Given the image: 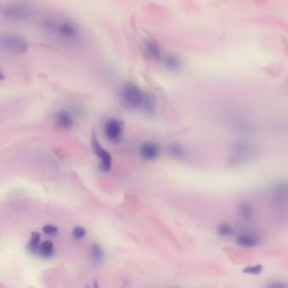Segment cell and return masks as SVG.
Returning <instances> with one entry per match:
<instances>
[{"label": "cell", "instance_id": "1", "mask_svg": "<svg viewBox=\"0 0 288 288\" xmlns=\"http://www.w3.org/2000/svg\"><path fill=\"white\" fill-rule=\"evenodd\" d=\"M44 28L49 33L63 39L75 41L79 37L78 29L70 22L48 19L44 21Z\"/></svg>", "mask_w": 288, "mask_h": 288}, {"label": "cell", "instance_id": "2", "mask_svg": "<svg viewBox=\"0 0 288 288\" xmlns=\"http://www.w3.org/2000/svg\"><path fill=\"white\" fill-rule=\"evenodd\" d=\"M145 93L136 85L129 83L121 90V102L125 108L129 109L141 108Z\"/></svg>", "mask_w": 288, "mask_h": 288}, {"label": "cell", "instance_id": "3", "mask_svg": "<svg viewBox=\"0 0 288 288\" xmlns=\"http://www.w3.org/2000/svg\"><path fill=\"white\" fill-rule=\"evenodd\" d=\"M0 46L4 51L16 55L25 54L28 48L27 41L24 38L9 34L1 36Z\"/></svg>", "mask_w": 288, "mask_h": 288}, {"label": "cell", "instance_id": "4", "mask_svg": "<svg viewBox=\"0 0 288 288\" xmlns=\"http://www.w3.org/2000/svg\"><path fill=\"white\" fill-rule=\"evenodd\" d=\"M1 13L3 17L11 21H24L29 18L32 10L29 7L21 4H10L3 7Z\"/></svg>", "mask_w": 288, "mask_h": 288}, {"label": "cell", "instance_id": "5", "mask_svg": "<svg viewBox=\"0 0 288 288\" xmlns=\"http://www.w3.org/2000/svg\"><path fill=\"white\" fill-rule=\"evenodd\" d=\"M91 147L94 153L96 154L101 160V166H100L101 170L102 172L110 171L112 168V162H113L112 156L108 150H106L102 147V144H100L99 141L94 134L91 137Z\"/></svg>", "mask_w": 288, "mask_h": 288}, {"label": "cell", "instance_id": "6", "mask_svg": "<svg viewBox=\"0 0 288 288\" xmlns=\"http://www.w3.org/2000/svg\"><path fill=\"white\" fill-rule=\"evenodd\" d=\"M123 132V123L117 119H110L106 123L105 135L111 141H116L120 138Z\"/></svg>", "mask_w": 288, "mask_h": 288}, {"label": "cell", "instance_id": "7", "mask_svg": "<svg viewBox=\"0 0 288 288\" xmlns=\"http://www.w3.org/2000/svg\"><path fill=\"white\" fill-rule=\"evenodd\" d=\"M161 152L159 144L152 141H146L141 145L140 153L145 160H155L158 157Z\"/></svg>", "mask_w": 288, "mask_h": 288}, {"label": "cell", "instance_id": "8", "mask_svg": "<svg viewBox=\"0 0 288 288\" xmlns=\"http://www.w3.org/2000/svg\"><path fill=\"white\" fill-rule=\"evenodd\" d=\"M55 122L58 126L63 129H70L74 126V119L68 112H58L55 115Z\"/></svg>", "mask_w": 288, "mask_h": 288}, {"label": "cell", "instance_id": "9", "mask_svg": "<svg viewBox=\"0 0 288 288\" xmlns=\"http://www.w3.org/2000/svg\"><path fill=\"white\" fill-rule=\"evenodd\" d=\"M144 52L150 59L159 60L162 58V50L158 43L154 41H147L144 44Z\"/></svg>", "mask_w": 288, "mask_h": 288}, {"label": "cell", "instance_id": "10", "mask_svg": "<svg viewBox=\"0 0 288 288\" xmlns=\"http://www.w3.org/2000/svg\"><path fill=\"white\" fill-rule=\"evenodd\" d=\"M237 241L241 246L255 247L259 242V238L255 234L245 232V233H241L238 235Z\"/></svg>", "mask_w": 288, "mask_h": 288}, {"label": "cell", "instance_id": "11", "mask_svg": "<svg viewBox=\"0 0 288 288\" xmlns=\"http://www.w3.org/2000/svg\"><path fill=\"white\" fill-rule=\"evenodd\" d=\"M141 109L147 115H150V116L154 115L155 112H156V103H155L153 96L150 94L145 93Z\"/></svg>", "mask_w": 288, "mask_h": 288}, {"label": "cell", "instance_id": "12", "mask_svg": "<svg viewBox=\"0 0 288 288\" xmlns=\"http://www.w3.org/2000/svg\"><path fill=\"white\" fill-rule=\"evenodd\" d=\"M41 235L38 231H34L31 233L30 239L27 245L28 251L32 255H38L40 246H41Z\"/></svg>", "mask_w": 288, "mask_h": 288}, {"label": "cell", "instance_id": "13", "mask_svg": "<svg viewBox=\"0 0 288 288\" xmlns=\"http://www.w3.org/2000/svg\"><path fill=\"white\" fill-rule=\"evenodd\" d=\"M163 63L167 69L173 70V71L180 69L181 65H182V62L179 59V58L175 56V55H172V54H168L163 58Z\"/></svg>", "mask_w": 288, "mask_h": 288}, {"label": "cell", "instance_id": "14", "mask_svg": "<svg viewBox=\"0 0 288 288\" xmlns=\"http://www.w3.org/2000/svg\"><path fill=\"white\" fill-rule=\"evenodd\" d=\"M55 249L54 243L51 241H44L41 243L38 255L44 259H50L54 257Z\"/></svg>", "mask_w": 288, "mask_h": 288}, {"label": "cell", "instance_id": "15", "mask_svg": "<svg viewBox=\"0 0 288 288\" xmlns=\"http://www.w3.org/2000/svg\"><path fill=\"white\" fill-rule=\"evenodd\" d=\"M105 253L99 244H93L90 249V257L95 263H101L104 259Z\"/></svg>", "mask_w": 288, "mask_h": 288}, {"label": "cell", "instance_id": "16", "mask_svg": "<svg viewBox=\"0 0 288 288\" xmlns=\"http://www.w3.org/2000/svg\"><path fill=\"white\" fill-rule=\"evenodd\" d=\"M72 235L73 237H75V239H82V238H84L86 237V230L83 227H81V226H77V227H75L74 229L72 230Z\"/></svg>", "mask_w": 288, "mask_h": 288}, {"label": "cell", "instance_id": "17", "mask_svg": "<svg viewBox=\"0 0 288 288\" xmlns=\"http://www.w3.org/2000/svg\"><path fill=\"white\" fill-rule=\"evenodd\" d=\"M169 151L171 152L172 155L176 156V157H181L183 155V150L180 144L177 143H173L169 146Z\"/></svg>", "mask_w": 288, "mask_h": 288}, {"label": "cell", "instance_id": "18", "mask_svg": "<svg viewBox=\"0 0 288 288\" xmlns=\"http://www.w3.org/2000/svg\"><path fill=\"white\" fill-rule=\"evenodd\" d=\"M232 228L230 226L227 225V224H223V225L220 226L218 228V233L221 236H224V237H228L232 234Z\"/></svg>", "mask_w": 288, "mask_h": 288}, {"label": "cell", "instance_id": "19", "mask_svg": "<svg viewBox=\"0 0 288 288\" xmlns=\"http://www.w3.org/2000/svg\"><path fill=\"white\" fill-rule=\"evenodd\" d=\"M42 231L48 236H56L58 233V228L55 226L46 225L42 228Z\"/></svg>", "mask_w": 288, "mask_h": 288}, {"label": "cell", "instance_id": "20", "mask_svg": "<svg viewBox=\"0 0 288 288\" xmlns=\"http://www.w3.org/2000/svg\"><path fill=\"white\" fill-rule=\"evenodd\" d=\"M263 268L261 265H254V266H249L246 267L244 270L245 273L250 274V275H258L261 272Z\"/></svg>", "mask_w": 288, "mask_h": 288}]
</instances>
